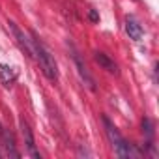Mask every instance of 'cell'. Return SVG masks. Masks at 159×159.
Masks as SVG:
<instances>
[{
    "mask_svg": "<svg viewBox=\"0 0 159 159\" xmlns=\"http://www.w3.org/2000/svg\"><path fill=\"white\" fill-rule=\"evenodd\" d=\"M125 32H127V36L133 41H140L142 36H144V30H142V26L139 25V21L135 17H127L125 19Z\"/></svg>",
    "mask_w": 159,
    "mask_h": 159,
    "instance_id": "obj_5",
    "label": "cell"
},
{
    "mask_svg": "<svg viewBox=\"0 0 159 159\" xmlns=\"http://www.w3.org/2000/svg\"><path fill=\"white\" fill-rule=\"evenodd\" d=\"M21 133H23V139H25V144H26L28 152H30L34 157H39V153L36 152V142H34V135H32V129H30V125H28L25 120H21Z\"/></svg>",
    "mask_w": 159,
    "mask_h": 159,
    "instance_id": "obj_7",
    "label": "cell"
},
{
    "mask_svg": "<svg viewBox=\"0 0 159 159\" xmlns=\"http://www.w3.org/2000/svg\"><path fill=\"white\" fill-rule=\"evenodd\" d=\"M88 19H90L92 23H98V21H99V15H98V11H96V10H90V11H88Z\"/></svg>",
    "mask_w": 159,
    "mask_h": 159,
    "instance_id": "obj_10",
    "label": "cell"
},
{
    "mask_svg": "<svg viewBox=\"0 0 159 159\" xmlns=\"http://www.w3.org/2000/svg\"><path fill=\"white\" fill-rule=\"evenodd\" d=\"M0 81H2L4 86H11L15 81V71L13 67L6 66V64H0Z\"/></svg>",
    "mask_w": 159,
    "mask_h": 159,
    "instance_id": "obj_8",
    "label": "cell"
},
{
    "mask_svg": "<svg viewBox=\"0 0 159 159\" xmlns=\"http://www.w3.org/2000/svg\"><path fill=\"white\" fill-rule=\"evenodd\" d=\"M94 60H96L105 71H109V73H112V75H118V66H116V62H114L112 58H109L105 52H101V51L94 52Z\"/></svg>",
    "mask_w": 159,
    "mask_h": 159,
    "instance_id": "obj_6",
    "label": "cell"
},
{
    "mask_svg": "<svg viewBox=\"0 0 159 159\" xmlns=\"http://www.w3.org/2000/svg\"><path fill=\"white\" fill-rule=\"evenodd\" d=\"M103 125H105V133H107V137H109V140H111V144H112L116 155H118V157H133V155H135L133 146L122 137V133L118 131V127H116L107 116H103Z\"/></svg>",
    "mask_w": 159,
    "mask_h": 159,
    "instance_id": "obj_2",
    "label": "cell"
},
{
    "mask_svg": "<svg viewBox=\"0 0 159 159\" xmlns=\"http://www.w3.org/2000/svg\"><path fill=\"white\" fill-rule=\"evenodd\" d=\"M34 43V56L38 58V64L43 71V75L49 81H58V66L54 62V56L51 54V51L39 41V39H32Z\"/></svg>",
    "mask_w": 159,
    "mask_h": 159,
    "instance_id": "obj_1",
    "label": "cell"
},
{
    "mask_svg": "<svg viewBox=\"0 0 159 159\" xmlns=\"http://www.w3.org/2000/svg\"><path fill=\"white\" fill-rule=\"evenodd\" d=\"M71 56H73V62H75V66H77V71H79V75H81V79L84 81V84L90 88V90H96V81H94V77L90 75V71L86 69V66L83 64V60H81V56H79V52L71 47Z\"/></svg>",
    "mask_w": 159,
    "mask_h": 159,
    "instance_id": "obj_4",
    "label": "cell"
},
{
    "mask_svg": "<svg viewBox=\"0 0 159 159\" xmlns=\"http://www.w3.org/2000/svg\"><path fill=\"white\" fill-rule=\"evenodd\" d=\"M8 28L11 30V34H13V38H15V41H17V45L28 54V58H34V43L25 36V32H23L13 21H8Z\"/></svg>",
    "mask_w": 159,
    "mask_h": 159,
    "instance_id": "obj_3",
    "label": "cell"
},
{
    "mask_svg": "<svg viewBox=\"0 0 159 159\" xmlns=\"http://www.w3.org/2000/svg\"><path fill=\"white\" fill-rule=\"evenodd\" d=\"M142 133L146 135L148 142H152V139H153V124H152L150 118H142Z\"/></svg>",
    "mask_w": 159,
    "mask_h": 159,
    "instance_id": "obj_9",
    "label": "cell"
}]
</instances>
